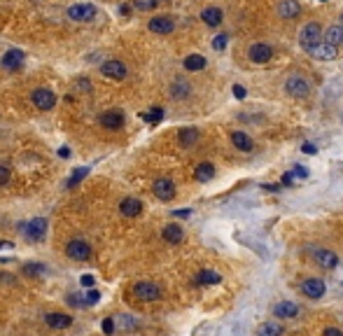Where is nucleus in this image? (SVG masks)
<instances>
[{"mask_svg":"<svg viewBox=\"0 0 343 336\" xmlns=\"http://www.w3.org/2000/svg\"><path fill=\"white\" fill-rule=\"evenodd\" d=\"M252 63H268L271 61V56H273V49L266 45V42H257V45L250 47V52H248Z\"/></svg>","mask_w":343,"mask_h":336,"instance_id":"6e6552de","label":"nucleus"},{"mask_svg":"<svg viewBox=\"0 0 343 336\" xmlns=\"http://www.w3.org/2000/svg\"><path fill=\"white\" fill-rule=\"evenodd\" d=\"M325 42L327 45H341L343 42V26L339 23V26H332V28H327V33H325Z\"/></svg>","mask_w":343,"mask_h":336,"instance_id":"cd10ccee","label":"nucleus"},{"mask_svg":"<svg viewBox=\"0 0 343 336\" xmlns=\"http://www.w3.org/2000/svg\"><path fill=\"white\" fill-rule=\"evenodd\" d=\"M278 14L282 19H297L301 14V5H299V0H280V5H278Z\"/></svg>","mask_w":343,"mask_h":336,"instance_id":"2eb2a0df","label":"nucleus"},{"mask_svg":"<svg viewBox=\"0 0 343 336\" xmlns=\"http://www.w3.org/2000/svg\"><path fill=\"white\" fill-rule=\"evenodd\" d=\"M31 98H33V105L38 107V110H52V107L56 105V93H54L52 89H45V86L35 89V91L31 93Z\"/></svg>","mask_w":343,"mask_h":336,"instance_id":"39448f33","label":"nucleus"},{"mask_svg":"<svg viewBox=\"0 0 343 336\" xmlns=\"http://www.w3.org/2000/svg\"><path fill=\"white\" fill-rule=\"evenodd\" d=\"M306 52L311 54V56H315V59H320V61H334L336 56H339L336 47L327 45V42H320V45H315V47H308Z\"/></svg>","mask_w":343,"mask_h":336,"instance_id":"9b49d317","label":"nucleus"},{"mask_svg":"<svg viewBox=\"0 0 343 336\" xmlns=\"http://www.w3.org/2000/svg\"><path fill=\"white\" fill-rule=\"evenodd\" d=\"M285 89H287V93L294 96V98H304V96L311 93V84L306 82L301 75H292L290 80L285 82Z\"/></svg>","mask_w":343,"mask_h":336,"instance_id":"423d86ee","label":"nucleus"},{"mask_svg":"<svg viewBox=\"0 0 343 336\" xmlns=\"http://www.w3.org/2000/svg\"><path fill=\"white\" fill-rule=\"evenodd\" d=\"M86 175H89V168L80 166V168H77V170H75V173H73V175L68 177V187H77V184L82 182V180H84V177H86Z\"/></svg>","mask_w":343,"mask_h":336,"instance_id":"7c9ffc66","label":"nucleus"},{"mask_svg":"<svg viewBox=\"0 0 343 336\" xmlns=\"http://www.w3.org/2000/svg\"><path fill=\"white\" fill-rule=\"evenodd\" d=\"M59 154H61V157H63V159H66V157H68V147H61V152H59Z\"/></svg>","mask_w":343,"mask_h":336,"instance_id":"49530a36","label":"nucleus"},{"mask_svg":"<svg viewBox=\"0 0 343 336\" xmlns=\"http://www.w3.org/2000/svg\"><path fill=\"white\" fill-rule=\"evenodd\" d=\"M98 299H100V292H96V290L86 292V297H84V306H96V304H98Z\"/></svg>","mask_w":343,"mask_h":336,"instance_id":"c9c22d12","label":"nucleus"},{"mask_svg":"<svg viewBox=\"0 0 343 336\" xmlns=\"http://www.w3.org/2000/svg\"><path fill=\"white\" fill-rule=\"evenodd\" d=\"M103 332H105L107 336H110V334L114 332V320H112V318H107V320H103Z\"/></svg>","mask_w":343,"mask_h":336,"instance_id":"a19ab883","label":"nucleus"},{"mask_svg":"<svg viewBox=\"0 0 343 336\" xmlns=\"http://www.w3.org/2000/svg\"><path fill=\"white\" fill-rule=\"evenodd\" d=\"M187 93H189V84L182 82V80H175L173 86H171V96L173 98H187Z\"/></svg>","mask_w":343,"mask_h":336,"instance_id":"c756f323","label":"nucleus"},{"mask_svg":"<svg viewBox=\"0 0 343 336\" xmlns=\"http://www.w3.org/2000/svg\"><path fill=\"white\" fill-rule=\"evenodd\" d=\"M96 5H89V2H80V5H73L68 7V16L70 19H75V21H91L93 16H96Z\"/></svg>","mask_w":343,"mask_h":336,"instance_id":"0eeeda50","label":"nucleus"},{"mask_svg":"<svg viewBox=\"0 0 343 336\" xmlns=\"http://www.w3.org/2000/svg\"><path fill=\"white\" fill-rule=\"evenodd\" d=\"M213 175H215V166L208 164V161L198 164L196 170H194V177H196L198 182H208V180H213Z\"/></svg>","mask_w":343,"mask_h":336,"instance_id":"5701e85b","label":"nucleus"},{"mask_svg":"<svg viewBox=\"0 0 343 336\" xmlns=\"http://www.w3.org/2000/svg\"><path fill=\"white\" fill-rule=\"evenodd\" d=\"M173 215H175V217H189V215H191V210H175V213H173Z\"/></svg>","mask_w":343,"mask_h":336,"instance_id":"a18cd8bd","label":"nucleus"},{"mask_svg":"<svg viewBox=\"0 0 343 336\" xmlns=\"http://www.w3.org/2000/svg\"><path fill=\"white\" fill-rule=\"evenodd\" d=\"M23 231H26V236L31 241H42L47 234V220L45 217H35V220H31L23 227Z\"/></svg>","mask_w":343,"mask_h":336,"instance_id":"1a4fd4ad","label":"nucleus"},{"mask_svg":"<svg viewBox=\"0 0 343 336\" xmlns=\"http://www.w3.org/2000/svg\"><path fill=\"white\" fill-rule=\"evenodd\" d=\"M100 126L107 131H117L124 126V115L119 112V110H107V112H103L100 115Z\"/></svg>","mask_w":343,"mask_h":336,"instance_id":"ddd939ff","label":"nucleus"},{"mask_svg":"<svg viewBox=\"0 0 343 336\" xmlns=\"http://www.w3.org/2000/svg\"><path fill=\"white\" fill-rule=\"evenodd\" d=\"M227 42H229V35L227 33H222V35H217V38L213 40V49L215 52H222V49L227 47Z\"/></svg>","mask_w":343,"mask_h":336,"instance_id":"f704fd0d","label":"nucleus"},{"mask_svg":"<svg viewBox=\"0 0 343 336\" xmlns=\"http://www.w3.org/2000/svg\"><path fill=\"white\" fill-rule=\"evenodd\" d=\"M161 287L157 283H150V280H140V283L133 285V297L140 299V301H159L161 299Z\"/></svg>","mask_w":343,"mask_h":336,"instance_id":"f257e3e1","label":"nucleus"},{"mask_svg":"<svg viewBox=\"0 0 343 336\" xmlns=\"http://www.w3.org/2000/svg\"><path fill=\"white\" fill-rule=\"evenodd\" d=\"M45 322L52 329H68L70 325H73V318H70L68 313H47Z\"/></svg>","mask_w":343,"mask_h":336,"instance_id":"dca6fc26","label":"nucleus"},{"mask_svg":"<svg viewBox=\"0 0 343 336\" xmlns=\"http://www.w3.org/2000/svg\"><path fill=\"white\" fill-rule=\"evenodd\" d=\"M9 182V168L5 164H0V187Z\"/></svg>","mask_w":343,"mask_h":336,"instance_id":"58836bf2","label":"nucleus"},{"mask_svg":"<svg viewBox=\"0 0 343 336\" xmlns=\"http://www.w3.org/2000/svg\"><path fill=\"white\" fill-rule=\"evenodd\" d=\"M173 28H175V21L171 16H154V19H150V31L152 33L168 35V33H173Z\"/></svg>","mask_w":343,"mask_h":336,"instance_id":"4468645a","label":"nucleus"},{"mask_svg":"<svg viewBox=\"0 0 343 336\" xmlns=\"http://www.w3.org/2000/svg\"><path fill=\"white\" fill-rule=\"evenodd\" d=\"M157 5H159V0H133V7L140 12H152Z\"/></svg>","mask_w":343,"mask_h":336,"instance_id":"473e14b6","label":"nucleus"},{"mask_svg":"<svg viewBox=\"0 0 343 336\" xmlns=\"http://www.w3.org/2000/svg\"><path fill=\"white\" fill-rule=\"evenodd\" d=\"M201 19H203V23H208V26H220L222 23V9L217 7H206L203 12H201Z\"/></svg>","mask_w":343,"mask_h":336,"instance_id":"a878e982","label":"nucleus"},{"mask_svg":"<svg viewBox=\"0 0 343 336\" xmlns=\"http://www.w3.org/2000/svg\"><path fill=\"white\" fill-rule=\"evenodd\" d=\"M234 96H236L238 100H243L245 96H248V91H245V86H241V84H234Z\"/></svg>","mask_w":343,"mask_h":336,"instance_id":"ea45409f","label":"nucleus"},{"mask_svg":"<svg viewBox=\"0 0 343 336\" xmlns=\"http://www.w3.org/2000/svg\"><path fill=\"white\" fill-rule=\"evenodd\" d=\"M315 261H318L322 268H336L339 257H336L332 250H318V252H315Z\"/></svg>","mask_w":343,"mask_h":336,"instance_id":"aec40b11","label":"nucleus"},{"mask_svg":"<svg viewBox=\"0 0 343 336\" xmlns=\"http://www.w3.org/2000/svg\"><path fill=\"white\" fill-rule=\"evenodd\" d=\"M322 2H325V0H322Z\"/></svg>","mask_w":343,"mask_h":336,"instance_id":"09e8293b","label":"nucleus"},{"mask_svg":"<svg viewBox=\"0 0 343 336\" xmlns=\"http://www.w3.org/2000/svg\"><path fill=\"white\" fill-rule=\"evenodd\" d=\"M143 119L150 124H159L161 119H164V110H161V107H152L150 112H143Z\"/></svg>","mask_w":343,"mask_h":336,"instance_id":"2f4dec72","label":"nucleus"},{"mask_svg":"<svg viewBox=\"0 0 343 336\" xmlns=\"http://www.w3.org/2000/svg\"><path fill=\"white\" fill-rule=\"evenodd\" d=\"M119 210H122L124 217H138V215L143 213V203L138 199H133V196H129V199H124L119 203Z\"/></svg>","mask_w":343,"mask_h":336,"instance_id":"6ab92c4d","label":"nucleus"},{"mask_svg":"<svg viewBox=\"0 0 343 336\" xmlns=\"http://www.w3.org/2000/svg\"><path fill=\"white\" fill-rule=\"evenodd\" d=\"M257 336H282V325L275 320L264 322V325H259V329H257Z\"/></svg>","mask_w":343,"mask_h":336,"instance_id":"b1692460","label":"nucleus"},{"mask_svg":"<svg viewBox=\"0 0 343 336\" xmlns=\"http://www.w3.org/2000/svg\"><path fill=\"white\" fill-rule=\"evenodd\" d=\"M198 140V131L196 129H182L180 131V145L182 147H191Z\"/></svg>","mask_w":343,"mask_h":336,"instance_id":"c85d7f7f","label":"nucleus"},{"mask_svg":"<svg viewBox=\"0 0 343 336\" xmlns=\"http://www.w3.org/2000/svg\"><path fill=\"white\" fill-rule=\"evenodd\" d=\"M66 254L75 261H89V257H91V245L86 243V241H82V238H75V241H70L66 245Z\"/></svg>","mask_w":343,"mask_h":336,"instance_id":"7ed1b4c3","label":"nucleus"},{"mask_svg":"<svg viewBox=\"0 0 343 336\" xmlns=\"http://www.w3.org/2000/svg\"><path fill=\"white\" fill-rule=\"evenodd\" d=\"M299 42H301V47H304V49L320 45V42H322V28H320V23H306L304 28H301V33H299Z\"/></svg>","mask_w":343,"mask_h":336,"instance_id":"f03ea898","label":"nucleus"},{"mask_svg":"<svg viewBox=\"0 0 343 336\" xmlns=\"http://www.w3.org/2000/svg\"><path fill=\"white\" fill-rule=\"evenodd\" d=\"M184 68L189 70V73L203 70L206 68V56H201V54H189V56L184 59Z\"/></svg>","mask_w":343,"mask_h":336,"instance_id":"bb28decb","label":"nucleus"},{"mask_svg":"<svg viewBox=\"0 0 343 336\" xmlns=\"http://www.w3.org/2000/svg\"><path fill=\"white\" fill-rule=\"evenodd\" d=\"M322 336H343V329H339V327H327L325 332H322Z\"/></svg>","mask_w":343,"mask_h":336,"instance_id":"79ce46f5","label":"nucleus"},{"mask_svg":"<svg viewBox=\"0 0 343 336\" xmlns=\"http://www.w3.org/2000/svg\"><path fill=\"white\" fill-rule=\"evenodd\" d=\"M301 292L308 299H322V294L327 292V287H325V283H322L320 278H308V280L301 283Z\"/></svg>","mask_w":343,"mask_h":336,"instance_id":"9d476101","label":"nucleus"},{"mask_svg":"<svg viewBox=\"0 0 343 336\" xmlns=\"http://www.w3.org/2000/svg\"><path fill=\"white\" fill-rule=\"evenodd\" d=\"M275 318H297L299 313V306L292 304V301H280V304L273 308Z\"/></svg>","mask_w":343,"mask_h":336,"instance_id":"412c9836","label":"nucleus"},{"mask_svg":"<svg viewBox=\"0 0 343 336\" xmlns=\"http://www.w3.org/2000/svg\"><path fill=\"white\" fill-rule=\"evenodd\" d=\"M100 73L105 77H110V80H124V77H126V66H124L122 61L110 59V61H105L100 66Z\"/></svg>","mask_w":343,"mask_h":336,"instance_id":"f8f14e48","label":"nucleus"},{"mask_svg":"<svg viewBox=\"0 0 343 336\" xmlns=\"http://www.w3.org/2000/svg\"><path fill=\"white\" fill-rule=\"evenodd\" d=\"M152 191L159 201H173L175 199V184H173V180H168V177H157L152 184Z\"/></svg>","mask_w":343,"mask_h":336,"instance_id":"20e7f679","label":"nucleus"},{"mask_svg":"<svg viewBox=\"0 0 343 336\" xmlns=\"http://www.w3.org/2000/svg\"><path fill=\"white\" fill-rule=\"evenodd\" d=\"M341 26H343V14H341Z\"/></svg>","mask_w":343,"mask_h":336,"instance_id":"de8ad7c7","label":"nucleus"},{"mask_svg":"<svg viewBox=\"0 0 343 336\" xmlns=\"http://www.w3.org/2000/svg\"><path fill=\"white\" fill-rule=\"evenodd\" d=\"M161 236H164V241H166V243L177 245V243H182V241H184V231H182V227H180V224H166V227H164V231H161Z\"/></svg>","mask_w":343,"mask_h":336,"instance_id":"f3484780","label":"nucleus"},{"mask_svg":"<svg viewBox=\"0 0 343 336\" xmlns=\"http://www.w3.org/2000/svg\"><path fill=\"white\" fill-rule=\"evenodd\" d=\"M290 173L294 175V180H306V177H308V170H306L304 166H294Z\"/></svg>","mask_w":343,"mask_h":336,"instance_id":"4c0bfd02","label":"nucleus"},{"mask_svg":"<svg viewBox=\"0 0 343 336\" xmlns=\"http://www.w3.org/2000/svg\"><path fill=\"white\" fill-rule=\"evenodd\" d=\"M231 143L241 150V152H250L252 150V140H250V136L248 133H243V131H234L231 133Z\"/></svg>","mask_w":343,"mask_h":336,"instance_id":"4be33fe9","label":"nucleus"},{"mask_svg":"<svg viewBox=\"0 0 343 336\" xmlns=\"http://www.w3.org/2000/svg\"><path fill=\"white\" fill-rule=\"evenodd\" d=\"M196 283L198 285H217V283H222V275L210 271V268H203V271L196 273Z\"/></svg>","mask_w":343,"mask_h":336,"instance_id":"393cba45","label":"nucleus"},{"mask_svg":"<svg viewBox=\"0 0 343 336\" xmlns=\"http://www.w3.org/2000/svg\"><path fill=\"white\" fill-rule=\"evenodd\" d=\"M301 150H304L306 154H315V152H318V150H315V145H313V143H304V147H301Z\"/></svg>","mask_w":343,"mask_h":336,"instance_id":"c03bdc74","label":"nucleus"},{"mask_svg":"<svg viewBox=\"0 0 343 336\" xmlns=\"http://www.w3.org/2000/svg\"><path fill=\"white\" fill-rule=\"evenodd\" d=\"M119 327L122 329H136L138 327V322L131 318V315H122V320H119Z\"/></svg>","mask_w":343,"mask_h":336,"instance_id":"e433bc0d","label":"nucleus"},{"mask_svg":"<svg viewBox=\"0 0 343 336\" xmlns=\"http://www.w3.org/2000/svg\"><path fill=\"white\" fill-rule=\"evenodd\" d=\"M80 283H82V287H93L96 280H93V275H82V278H80Z\"/></svg>","mask_w":343,"mask_h":336,"instance_id":"37998d69","label":"nucleus"},{"mask_svg":"<svg viewBox=\"0 0 343 336\" xmlns=\"http://www.w3.org/2000/svg\"><path fill=\"white\" fill-rule=\"evenodd\" d=\"M2 66L7 70H19L23 66V52L21 49H9L2 56Z\"/></svg>","mask_w":343,"mask_h":336,"instance_id":"a211bd4d","label":"nucleus"},{"mask_svg":"<svg viewBox=\"0 0 343 336\" xmlns=\"http://www.w3.org/2000/svg\"><path fill=\"white\" fill-rule=\"evenodd\" d=\"M23 273L26 275H42V273H47V266L45 264H23Z\"/></svg>","mask_w":343,"mask_h":336,"instance_id":"72a5a7b5","label":"nucleus"}]
</instances>
